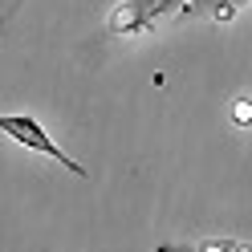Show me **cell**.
Listing matches in <instances>:
<instances>
[{"label": "cell", "mask_w": 252, "mask_h": 252, "mask_svg": "<svg viewBox=\"0 0 252 252\" xmlns=\"http://www.w3.org/2000/svg\"><path fill=\"white\" fill-rule=\"evenodd\" d=\"M21 4H25V0H12V8H8V12H17V8H21Z\"/></svg>", "instance_id": "4"}, {"label": "cell", "mask_w": 252, "mask_h": 252, "mask_svg": "<svg viewBox=\"0 0 252 252\" xmlns=\"http://www.w3.org/2000/svg\"><path fill=\"white\" fill-rule=\"evenodd\" d=\"M163 252H175V248H163Z\"/></svg>", "instance_id": "5"}, {"label": "cell", "mask_w": 252, "mask_h": 252, "mask_svg": "<svg viewBox=\"0 0 252 252\" xmlns=\"http://www.w3.org/2000/svg\"><path fill=\"white\" fill-rule=\"evenodd\" d=\"M244 4H252V0H187L179 8V17H212L220 25H228Z\"/></svg>", "instance_id": "3"}, {"label": "cell", "mask_w": 252, "mask_h": 252, "mask_svg": "<svg viewBox=\"0 0 252 252\" xmlns=\"http://www.w3.org/2000/svg\"><path fill=\"white\" fill-rule=\"evenodd\" d=\"M0 134H8L12 143L25 147V151L49 155V159H53V163H61V167L69 171V175H82V179H86V167L77 163V159H69V155L61 151V147H57L45 130H41V122H37V118H29V114H0Z\"/></svg>", "instance_id": "1"}, {"label": "cell", "mask_w": 252, "mask_h": 252, "mask_svg": "<svg viewBox=\"0 0 252 252\" xmlns=\"http://www.w3.org/2000/svg\"><path fill=\"white\" fill-rule=\"evenodd\" d=\"M187 4V0H122V4L110 12V33H147V29H155V21L167 17V12H179Z\"/></svg>", "instance_id": "2"}]
</instances>
